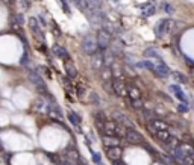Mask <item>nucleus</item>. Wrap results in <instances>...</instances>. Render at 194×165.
<instances>
[{"label":"nucleus","instance_id":"nucleus-32","mask_svg":"<svg viewBox=\"0 0 194 165\" xmlns=\"http://www.w3.org/2000/svg\"><path fill=\"white\" fill-rule=\"evenodd\" d=\"M36 18H38V21H40V24H41V26H47V21H46V18H44L43 15H38Z\"/></svg>","mask_w":194,"mask_h":165},{"label":"nucleus","instance_id":"nucleus-27","mask_svg":"<svg viewBox=\"0 0 194 165\" xmlns=\"http://www.w3.org/2000/svg\"><path fill=\"white\" fill-rule=\"evenodd\" d=\"M91 103H94V105H99V103H100V97L96 94V93H91Z\"/></svg>","mask_w":194,"mask_h":165},{"label":"nucleus","instance_id":"nucleus-5","mask_svg":"<svg viewBox=\"0 0 194 165\" xmlns=\"http://www.w3.org/2000/svg\"><path fill=\"white\" fill-rule=\"evenodd\" d=\"M125 138L129 144H143V141H144L143 136H141V133H140L135 127H127V129H126Z\"/></svg>","mask_w":194,"mask_h":165},{"label":"nucleus","instance_id":"nucleus-36","mask_svg":"<svg viewBox=\"0 0 194 165\" xmlns=\"http://www.w3.org/2000/svg\"><path fill=\"white\" fill-rule=\"evenodd\" d=\"M114 165H126V164L123 162V161H121V159H120V161H115V162H114Z\"/></svg>","mask_w":194,"mask_h":165},{"label":"nucleus","instance_id":"nucleus-38","mask_svg":"<svg viewBox=\"0 0 194 165\" xmlns=\"http://www.w3.org/2000/svg\"><path fill=\"white\" fill-rule=\"evenodd\" d=\"M191 77H193V80H194V70L191 71Z\"/></svg>","mask_w":194,"mask_h":165},{"label":"nucleus","instance_id":"nucleus-6","mask_svg":"<svg viewBox=\"0 0 194 165\" xmlns=\"http://www.w3.org/2000/svg\"><path fill=\"white\" fill-rule=\"evenodd\" d=\"M112 89L114 94L118 97H127V86L121 79H112Z\"/></svg>","mask_w":194,"mask_h":165},{"label":"nucleus","instance_id":"nucleus-15","mask_svg":"<svg viewBox=\"0 0 194 165\" xmlns=\"http://www.w3.org/2000/svg\"><path fill=\"white\" fill-rule=\"evenodd\" d=\"M64 68H65V73H67V76H69V79H76L78 77V68L71 64V62H65V65H64Z\"/></svg>","mask_w":194,"mask_h":165},{"label":"nucleus","instance_id":"nucleus-8","mask_svg":"<svg viewBox=\"0 0 194 165\" xmlns=\"http://www.w3.org/2000/svg\"><path fill=\"white\" fill-rule=\"evenodd\" d=\"M106 154H108V158H109L112 162H115V161H120V159H121L123 150H121L120 145H117V147H106Z\"/></svg>","mask_w":194,"mask_h":165},{"label":"nucleus","instance_id":"nucleus-1","mask_svg":"<svg viewBox=\"0 0 194 165\" xmlns=\"http://www.w3.org/2000/svg\"><path fill=\"white\" fill-rule=\"evenodd\" d=\"M29 80H31V83L34 85L35 88H36V91L38 93H41V94H49L47 93V85H46V82H44V79L41 77V74L38 73V71H34V70H31L29 71Z\"/></svg>","mask_w":194,"mask_h":165},{"label":"nucleus","instance_id":"nucleus-24","mask_svg":"<svg viewBox=\"0 0 194 165\" xmlns=\"http://www.w3.org/2000/svg\"><path fill=\"white\" fill-rule=\"evenodd\" d=\"M29 61H31V59H29V55H27V52H24L23 55H21L20 64H21V65H24V67H27V65H29Z\"/></svg>","mask_w":194,"mask_h":165},{"label":"nucleus","instance_id":"nucleus-13","mask_svg":"<svg viewBox=\"0 0 194 165\" xmlns=\"http://www.w3.org/2000/svg\"><path fill=\"white\" fill-rule=\"evenodd\" d=\"M149 124L156 130H168L170 129V126H168L164 120H161V118H155V120H152Z\"/></svg>","mask_w":194,"mask_h":165},{"label":"nucleus","instance_id":"nucleus-34","mask_svg":"<svg viewBox=\"0 0 194 165\" xmlns=\"http://www.w3.org/2000/svg\"><path fill=\"white\" fill-rule=\"evenodd\" d=\"M53 32H55V34H56V36H61V30H59V29H58V26H56V24H55V26H53Z\"/></svg>","mask_w":194,"mask_h":165},{"label":"nucleus","instance_id":"nucleus-25","mask_svg":"<svg viewBox=\"0 0 194 165\" xmlns=\"http://www.w3.org/2000/svg\"><path fill=\"white\" fill-rule=\"evenodd\" d=\"M58 2H59V5H61V6H62V9H64V12H65V14H69L70 15V6H69V3H67V0H58Z\"/></svg>","mask_w":194,"mask_h":165},{"label":"nucleus","instance_id":"nucleus-33","mask_svg":"<svg viewBox=\"0 0 194 165\" xmlns=\"http://www.w3.org/2000/svg\"><path fill=\"white\" fill-rule=\"evenodd\" d=\"M150 3H153V5L156 6V8H159L161 5H164V0H152Z\"/></svg>","mask_w":194,"mask_h":165},{"label":"nucleus","instance_id":"nucleus-10","mask_svg":"<svg viewBox=\"0 0 194 165\" xmlns=\"http://www.w3.org/2000/svg\"><path fill=\"white\" fill-rule=\"evenodd\" d=\"M102 142L106 147H117L121 144L118 136H111V135H102Z\"/></svg>","mask_w":194,"mask_h":165},{"label":"nucleus","instance_id":"nucleus-18","mask_svg":"<svg viewBox=\"0 0 194 165\" xmlns=\"http://www.w3.org/2000/svg\"><path fill=\"white\" fill-rule=\"evenodd\" d=\"M69 120H70V123H71L73 126H76V127H79L80 123H82V118H80V115H79V114H76L74 111L69 112Z\"/></svg>","mask_w":194,"mask_h":165},{"label":"nucleus","instance_id":"nucleus-2","mask_svg":"<svg viewBox=\"0 0 194 165\" xmlns=\"http://www.w3.org/2000/svg\"><path fill=\"white\" fill-rule=\"evenodd\" d=\"M96 41H97V48L100 52H106L108 48L111 47V35L105 30H99L97 35H96Z\"/></svg>","mask_w":194,"mask_h":165},{"label":"nucleus","instance_id":"nucleus-29","mask_svg":"<svg viewBox=\"0 0 194 165\" xmlns=\"http://www.w3.org/2000/svg\"><path fill=\"white\" fill-rule=\"evenodd\" d=\"M15 20H17V23H18V26H21V24H24V17H23V14H17Z\"/></svg>","mask_w":194,"mask_h":165},{"label":"nucleus","instance_id":"nucleus-9","mask_svg":"<svg viewBox=\"0 0 194 165\" xmlns=\"http://www.w3.org/2000/svg\"><path fill=\"white\" fill-rule=\"evenodd\" d=\"M27 23H29V27H31V30L34 32L35 35L38 36V38H41V39H44V34H43V30H41V24L38 21V18L31 17Z\"/></svg>","mask_w":194,"mask_h":165},{"label":"nucleus","instance_id":"nucleus-14","mask_svg":"<svg viewBox=\"0 0 194 165\" xmlns=\"http://www.w3.org/2000/svg\"><path fill=\"white\" fill-rule=\"evenodd\" d=\"M105 64V56L103 55H92V61H91V65L94 70H102V65Z\"/></svg>","mask_w":194,"mask_h":165},{"label":"nucleus","instance_id":"nucleus-21","mask_svg":"<svg viewBox=\"0 0 194 165\" xmlns=\"http://www.w3.org/2000/svg\"><path fill=\"white\" fill-rule=\"evenodd\" d=\"M144 56H146V58H155V59H162V58H161V55H159V53H158V52H156V50H155V48H153V47L147 48V50H146V52H144Z\"/></svg>","mask_w":194,"mask_h":165},{"label":"nucleus","instance_id":"nucleus-22","mask_svg":"<svg viewBox=\"0 0 194 165\" xmlns=\"http://www.w3.org/2000/svg\"><path fill=\"white\" fill-rule=\"evenodd\" d=\"M138 67L147 68L149 71H153V73H155V64H153V62H150V61H147V59H146V61H143V62H140V64H138Z\"/></svg>","mask_w":194,"mask_h":165},{"label":"nucleus","instance_id":"nucleus-39","mask_svg":"<svg viewBox=\"0 0 194 165\" xmlns=\"http://www.w3.org/2000/svg\"><path fill=\"white\" fill-rule=\"evenodd\" d=\"M193 158H194V153H193Z\"/></svg>","mask_w":194,"mask_h":165},{"label":"nucleus","instance_id":"nucleus-23","mask_svg":"<svg viewBox=\"0 0 194 165\" xmlns=\"http://www.w3.org/2000/svg\"><path fill=\"white\" fill-rule=\"evenodd\" d=\"M143 115H144V118H146V120H147L149 123H150V121H152V120H155V114H153V112H152V111H149V109H144V111H143Z\"/></svg>","mask_w":194,"mask_h":165},{"label":"nucleus","instance_id":"nucleus-35","mask_svg":"<svg viewBox=\"0 0 194 165\" xmlns=\"http://www.w3.org/2000/svg\"><path fill=\"white\" fill-rule=\"evenodd\" d=\"M185 62H187L188 65H194V62H193V61H191L190 58H187V56H185Z\"/></svg>","mask_w":194,"mask_h":165},{"label":"nucleus","instance_id":"nucleus-19","mask_svg":"<svg viewBox=\"0 0 194 165\" xmlns=\"http://www.w3.org/2000/svg\"><path fill=\"white\" fill-rule=\"evenodd\" d=\"M171 76L179 83H188V77L185 74H182V73H179V71H171Z\"/></svg>","mask_w":194,"mask_h":165},{"label":"nucleus","instance_id":"nucleus-7","mask_svg":"<svg viewBox=\"0 0 194 165\" xmlns=\"http://www.w3.org/2000/svg\"><path fill=\"white\" fill-rule=\"evenodd\" d=\"M155 74H158L159 77H167L171 74V70L167 67V64L162 59H156L155 62Z\"/></svg>","mask_w":194,"mask_h":165},{"label":"nucleus","instance_id":"nucleus-20","mask_svg":"<svg viewBox=\"0 0 194 165\" xmlns=\"http://www.w3.org/2000/svg\"><path fill=\"white\" fill-rule=\"evenodd\" d=\"M130 108L135 109V111H141L144 108V102L143 99H135V100H130Z\"/></svg>","mask_w":194,"mask_h":165},{"label":"nucleus","instance_id":"nucleus-31","mask_svg":"<svg viewBox=\"0 0 194 165\" xmlns=\"http://www.w3.org/2000/svg\"><path fill=\"white\" fill-rule=\"evenodd\" d=\"M92 161H94L96 164H100V162H102V158H100V154H99V153H92Z\"/></svg>","mask_w":194,"mask_h":165},{"label":"nucleus","instance_id":"nucleus-37","mask_svg":"<svg viewBox=\"0 0 194 165\" xmlns=\"http://www.w3.org/2000/svg\"><path fill=\"white\" fill-rule=\"evenodd\" d=\"M69 2H71V3H74V5H76V3H78L79 0H69Z\"/></svg>","mask_w":194,"mask_h":165},{"label":"nucleus","instance_id":"nucleus-17","mask_svg":"<svg viewBox=\"0 0 194 165\" xmlns=\"http://www.w3.org/2000/svg\"><path fill=\"white\" fill-rule=\"evenodd\" d=\"M156 6L153 5V3H147V5H144L143 6V17H152V15H155L156 14Z\"/></svg>","mask_w":194,"mask_h":165},{"label":"nucleus","instance_id":"nucleus-28","mask_svg":"<svg viewBox=\"0 0 194 165\" xmlns=\"http://www.w3.org/2000/svg\"><path fill=\"white\" fill-rule=\"evenodd\" d=\"M177 111H179V112H182V114L188 112V105H187V103H181V105L177 106Z\"/></svg>","mask_w":194,"mask_h":165},{"label":"nucleus","instance_id":"nucleus-3","mask_svg":"<svg viewBox=\"0 0 194 165\" xmlns=\"http://www.w3.org/2000/svg\"><path fill=\"white\" fill-rule=\"evenodd\" d=\"M82 50L87 53V55H94L97 53V41L94 35H87L83 38V43H82Z\"/></svg>","mask_w":194,"mask_h":165},{"label":"nucleus","instance_id":"nucleus-30","mask_svg":"<svg viewBox=\"0 0 194 165\" xmlns=\"http://www.w3.org/2000/svg\"><path fill=\"white\" fill-rule=\"evenodd\" d=\"M164 9H165V12H167V14H174V8H173V6H171V5H164Z\"/></svg>","mask_w":194,"mask_h":165},{"label":"nucleus","instance_id":"nucleus-16","mask_svg":"<svg viewBox=\"0 0 194 165\" xmlns=\"http://www.w3.org/2000/svg\"><path fill=\"white\" fill-rule=\"evenodd\" d=\"M170 91H173V93L176 94V97L181 100V103H188V99H187V95L182 93V89L179 88V85H171Z\"/></svg>","mask_w":194,"mask_h":165},{"label":"nucleus","instance_id":"nucleus-11","mask_svg":"<svg viewBox=\"0 0 194 165\" xmlns=\"http://www.w3.org/2000/svg\"><path fill=\"white\" fill-rule=\"evenodd\" d=\"M53 53H55V55H56L59 59L65 61V62H69L70 59H71V58H70V53H69V52H67V50H65L64 47L58 46V44H55V46H53Z\"/></svg>","mask_w":194,"mask_h":165},{"label":"nucleus","instance_id":"nucleus-26","mask_svg":"<svg viewBox=\"0 0 194 165\" xmlns=\"http://www.w3.org/2000/svg\"><path fill=\"white\" fill-rule=\"evenodd\" d=\"M20 5H21V8H23V11H27V9L31 8V5H32V2H31V0H20Z\"/></svg>","mask_w":194,"mask_h":165},{"label":"nucleus","instance_id":"nucleus-12","mask_svg":"<svg viewBox=\"0 0 194 165\" xmlns=\"http://www.w3.org/2000/svg\"><path fill=\"white\" fill-rule=\"evenodd\" d=\"M141 89L135 86V85H127V97L130 99V100H135V99H141Z\"/></svg>","mask_w":194,"mask_h":165},{"label":"nucleus","instance_id":"nucleus-4","mask_svg":"<svg viewBox=\"0 0 194 165\" xmlns=\"http://www.w3.org/2000/svg\"><path fill=\"white\" fill-rule=\"evenodd\" d=\"M173 26H174V23L171 21L170 18L161 20L159 23H158V26H156V29H155L156 36H165L167 34H170V30L173 29Z\"/></svg>","mask_w":194,"mask_h":165}]
</instances>
